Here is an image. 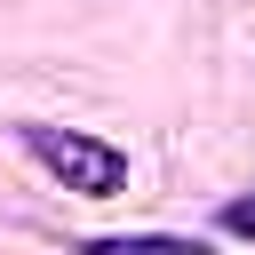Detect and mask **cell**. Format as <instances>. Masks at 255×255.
I'll use <instances>...</instances> for the list:
<instances>
[{
  "instance_id": "cell-1",
  "label": "cell",
  "mask_w": 255,
  "mask_h": 255,
  "mask_svg": "<svg viewBox=\"0 0 255 255\" xmlns=\"http://www.w3.org/2000/svg\"><path fill=\"white\" fill-rule=\"evenodd\" d=\"M24 151H32V167H48V175H56L64 191H80V199H112V191L128 183V151L104 143V135H80V128L32 120V128H24Z\"/></svg>"
},
{
  "instance_id": "cell-2",
  "label": "cell",
  "mask_w": 255,
  "mask_h": 255,
  "mask_svg": "<svg viewBox=\"0 0 255 255\" xmlns=\"http://www.w3.org/2000/svg\"><path fill=\"white\" fill-rule=\"evenodd\" d=\"M88 255H215V247L175 231H112V239H88Z\"/></svg>"
},
{
  "instance_id": "cell-3",
  "label": "cell",
  "mask_w": 255,
  "mask_h": 255,
  "mask_svg": "<svg viewBox=\"0 0 255 255\" xmlns=\"http://www.w3.org/2000/svg\"><path fill=\"white\" fill-rule=\"evenodd\" d=\"M223 231H231V239H255V191L223 199Z\"/></svg>"
}]
</instances>
